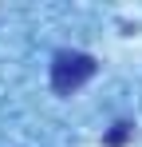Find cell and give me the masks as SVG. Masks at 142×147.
<instances>
[{
  "label": "cell",
  "mask_w": 142,
  "mask_h": 147,
  "mask_svg": "<svg viewBox=\"0 0 142 147\" xmlns=\"http://www.w3.org/2000/svg\"><path fill=\"white\" fill-rule=\"evenodd\" d=\"M91 76H95V60L87 52H59L55 64H51V88H55L59 96H71V92H79Z\"/></svg>",
  "instance_id": "obj_1"
},
{
  "label": "cell",
  "mask_w": 142,
  "mask_h": 147,
  "mask_svg": "<svg viewBox=\"0 0 142 147\" xmlns=\"http://www.w3.org/2000/svg\"><path fill=\"white\" fill-rule=\"evenodd\" d=\"M130 135H134V127H130V123H115V127L103 135V143H107V147H122Z\"/></svg>",
  "instance_id": "obj_2"
}]
</instances>
